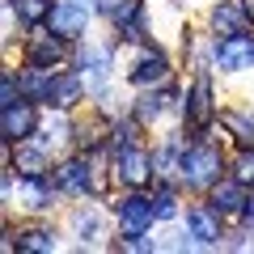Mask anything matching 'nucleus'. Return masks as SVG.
<instances>
[{
    "label": "nucleus",
    "instance_id": "obj_1",
    "mask_svg": "<svg viewBox=\"0 0 254 254\" xmlns=\"http://www.w3.org/2000/svg\"><path fill=\"white\" fill-rule=\"evenodd\" d=\"M220 170H225V161H220V148L203 144V140H195V144H187V153H182V170L178 178L187 182L190 190H208L220 182Z\"/></svg>",
    "mask_w": 254,
    "mask_h": 254
},
{
    "label": "nucleus",
    "instance_id": "obj_2",
    "mask_svg": "<svg viewBox=\"0 0 254 254\" xmlns=\"http://www.w3.org/2000/svg\"><path fill=\"white\" fill-rule=\"evenodd\" d=\"M153 174H157V165H153V153H148V148H140V144L115 148V178L123 182V187L144 190L148 182H153Z\"/></svg>",
    "mask_w": 254,
    "mask_h": 254
},
{
    "label": "nucleus",
    "instance_id": "obj_3",
    "mask_svg": "<svg viewBox=\"0 0 254 254\" xmlns=\"http://www.w3.org/2000/svg\"><path fill=\"white\" fill-rule=\"evenodd\" d=\"M0 131H4V144H21L38 131V110L30 98H21L17 106H4L0 110Z\"/></svg>",
    "mask_w": 254,
    "mask_h": 254
},
{
    "label": "nucleus",
    "instance_id": "obj_4",
    "mask_svg": "<svg viewBox=\"0 0 254 254\" xmlns=\"http://www.w3.org/2000/svg\"><path fill=\"white\" fill-rule=\"evenodd\" d=\"M212 55H216V64L225 72H246V68H254V38L250 34H225V38H216Z\"/></svg>",
    "mask_w": 254,
    "mask_h": 254
},
{
    "label": "nucleus",
    "instance_id": "obj_5",
    "mask_svg": "<svg viewBox=\"0 0 254 254\" xmlns=\"http://www.w3.org/2000/svg\"><path fill=\"white\" fill-rule=\"evenodd\" d=\"M47 26L55 34H64V38H81L89 30V9H85L81 0H60L51 9V17H47Z\"/></svg>",
    "mask_w": 254,
    "mask_h": 254
},
{
    "label": "nucleus",
    "instance_id": "obj_6",
    "mask_svg": "<svg viewBox=\"0 0 254 254\" xmlns=\"http://www.w3.org/2000/svg\"><path fill=\"white\" fill-rule=\"evenodd\" d=\"M182 115H187V123L195 127V131H203V127L216 119V106H212V81H208V76H199V81L190 85L187 102H182Z\"/></svg>",
    "mask_w": 254,
    "mask_h": 254
},
{
    "label": "nucleus",
    "instance_id": "obj_7",
    "mask_svg": "<svg viewBox=\"0 0 254 254\" xmlns=\"http://www.w3.org/2000/svg\"><path fill=\"white\" fill-rule=\"evenodd\" d=\"M187 237H195L199 246H216L220 237V212L212 208V203H195V208H187Z\"/></svg>",
    "mask_w": 254,
    "mask_h": 254
},
{
    "label": "nucleus",
    "instance_id": "obj_8",
    "mask_svg": "<svg viewBox=\"0 0 254 254\" xmlns=\"http://www.w3.org/2000/svg\"><path fill=\"white\" fill-rule=\"evenodd\" d=\"M119 212V225L123 229H148L157 220V208H153V195H144V190H131V195H123V199L115 203Z\"/></svg>",
    "mask_w": 254,
    "mask_h": 254
},
{
    "label": "nucleus",
    "instance_id": "obj_9",
    "mask_svg": "<svg viewBox=\"0 0 254 254\" xmlns=\"http://www.w3.org/2000/svg\"><path fill=\"white\" fill-rule=\"evenodd\" d=\"M64 55H68V38L64 34H43V30L34 26V38H30L26 47V64H43V68H51V64H60Z\"/></svg>",
    "mask_w": 254,
    "mask_h": 254
},
{
    "label": "nucleus",
    "instance_id": "obj_10",
    "mask_svg": "<svg viewBox=\"0 0 254 254\" xmlns=\"http://www.w3.org/2000/svg\"><path fill=\"white\" fill-rule=\"evenodd\" d=\"M110 17H115V30H119L123 43H140L144 38V4L140 0H123Z\"/></svg>",
    "mask_w": 254,
    "mask_h": 254
},
{
    "label": "nucleus",
    "instance_id": "obj_11",
    "mask_svg": "<svg viewBox=\"0 0 254 254\" xmlns=\"http://www.w3.org/2000/svg\"><path fill=\"white\" fill-rule=\"evenodd\" d=\"M13 165L21 170V178H38V174L51 170V153H47L43 140L30 136V140H21V144H17V161H13Z\"/></svg>",
    "mask_w": 254,
    "mask_h": 254
},
{
    "label": "nucleus",
    "instance_id": "obj_12",
    "mask_svg": "<svg viewBox=\"0 0 254 254\" xmlns=\"http://www.w3.org/2000/svg\"><path fill=\"white\" fill-rule=\"evenodd\" d=\"M246 182H237V178H229V182H216L212 187V208L220 212V216H237V212H246Z\"/></svg>",
    "mask_w": 254,
    "mask_h": 254
},
{
    "label": "nucleus",
    "instance_id": "obj_13",
    "mask_svg": "<svg viewBox=\"0 0 254 254\" xmlns=\"http://www.w3.org/2000/svg\"><path fill=\"white\" fill-rule=\"evenodd\" d=\"M55 182H60V190H68V195H85V190H93V170L89 161H64L60 170H55Z\"/></svg>",
    "mask_w": 254,
    "mask_h": 254
},
{
    "label": "nucleus",
    "instance_id": "obj_14",
    "mask_svg": "<svg viewBox=\"0 0 254 254\" xmlns=\"http://www.w3.org/2000/svg\"><path fill=\"white\" fill-rule=\"evenodd\" d=\"M127 76H131V85H140V89H148V85H165V81H170V60H165L161 51H153V55H144Z\"/></svg>",
    "mask_w": 254,
    "mask_h": 254
},
{
    "label": "nucleus",
    "instance_id": "obj_15",
    "mask_svg": "<svg viewBox=\"0 0 254 254\" xmlns=\"http://www.w3.org/2000/svg\"><path fill=\"white\" fill-rule=\"evenodd\" d=\"M55 76L60 72H51V68H43V64H30L26 72H21V93H26L30 102H51Z\"/></svg>",
    "mask_w": 254,
    "mask_h": 254
},
{
    "label": "nucleus",
    "instance_id": "obj_16",
    "mask_svg": "<svg viewBox=\"0 0 254 254\" xmlns=\"http://www.w3.org/2000/svg\"><path fill=\"white\" fill-rule=\"evenodd\" d=\"M55 187L60 182H51V174H38V178H21V199H26L30 212H47L55 199Z\"/></svg>",
    "mask_w": 254,
    "mask_h": 254
},
{
    "label": "nucleus",
    "instance_id": "obj_17",
    "mask_svg": "<svg viewBox=\"0 0 254 254\" xmlns=\"http://www.w3.org/2000/svg\"><path fill=\"white\" fill-rule=\"evenodd\" d=\"M85 89H89V85H85V76H81V72H60V76H55V89H51V106H55V110L76 106Z\"/></svg>",
    "mask_w": 254,
    "mask_h": 254
},
{
    "label": "nucleus",
    "instance_id": "obj_18",
    "mask_svg": "<svg viewBox=\"0 0 254 254\" xmlns=\"http://www.w3.org/2000/svg\"><path fill=\"white\" fill-rule=\"evenodd\" d=\"M246 26H250V17H246L242 4H220V9H212V30L216 34H246Z\"/></svg>",
    "mask_w": 254,
    "mask_h": 254
},
{
    "label": "nucleus",
    "instance_id": "obj_19",
    "mask_svg": "<svg viewBox=\"0 0 254 254\" xmlns=\"http://www.w3.org/2000/svg\"><path fill=\"white\" fill-rule=\"evenodd\" d=\"M106 68H110V51H102V47L81 51V76H85V85H93V89H98V85L106 81Z\"/></svg>",
    "mask_w": 254,
    "mask_h": 254
},
{
    "label": "nucleus",
    "instance_id": "obj_20",
    "mask_svg": "<svg viewBox=\"0 0 254 254\" xmlns=\"http://www.w3.org/2000/svg\"><path fill=\"white\" fill-rule=\"evenodd\" d=\"M220 127H229V136L237 144L254 140V115H246V110H220Z\"/></svg>",
    "mask_w": 254,
    "mask_h": 254
},
{
    "label": "nucleus",
    "instance_id": "obj_21",
    "mask_svg": "<svg viewBox=\"0 0 254 254\" xmlns=\"http://www.w3.org/2000/svg\"><path fill=\"white\" fill-rule=\"evenodd\" d=\"M17 250H26V254H51L55 250V233H51V229H26V233L17 237Z\"/></svg>",
    "mask_w": 254,
    "mask_h": 254
},
{
    "label": "nucleus",
    "instance_id": "obj_22",
    "mask_svg": "<svg viewBox=\"0 0 254 254\" xmlns=\"http://www.w3.org/2000/svg\"><path fill=\"white\" fill-rule=\"evenodd\" d=\"M165 102H174V89H161V93H144V98H140V106H136V119H140V123H153V119H161Z\"/></svg>",
    "mask_w": 254,
    "mask_h": 254
},
{
    "label": "nucleus",
    "instance_id": "obj_23",
    "mask_svg": "<svg viewBox=\"0 0 254 254\" xmlns=\"http://www.w3.org/2000/svg\"><path fill=\"white\" fill-rule=\"evenodd\" d=\"M13 4H17V17L26 21V26H43L47 17H51V0H13Z\"/></svg>",
    "mask_w": 254,
    "mask_h": 254
},
{
    "label": "nucleus",
    "instance_id": "obj_24",
    "mask_svg": "<svg viewBox=\"0 0 254 254\" xmlns=\"http://www.w3.org/2000/svg\"><path fill=\"white\" fill-rule=\"evenodd\" d=\"M153 208H157V220H174L178 216V190L174 187H157L153 190Z\"/></svg>",
    "mask_w": 254,
    "mask_h": 254
},
{
    "label": "nucleus",
    "instance_id": "obj_25",
    "mask_svg": "<svg viewBox=\"0 0 254 254\" xmlns=\"http://www.w3.org/2000/svg\"><path fill=\"white\" fill-rule=\"evenodd\" d=\"M233 178L246 182V187H254V148L242 144V153L233 157Z\"/></svg>",
    "mask_w": 254,
    "mask_h": 254
},
{
    "label": "nucleus",
    "instance_id": "obj_26",
    "mask_svg": "<svg viewBox=\"0 0 254 254\" xmlns=\"http://www.w3.org/2000/svg\"><path fill=\"white\" fill-rule=\"evenodd\" d=\"M119 250H131V254H144L153 250V237H144V229H123V237H119Z\"/></svg>",
    "mask_w": 254,
    "mask_h": 254
},
{
    "label": "nucleus",
    "instance_id": "obj_27",
    "mask_svg": "<svg viewBox=\"0 0 254 254\" xmlns=\"http://www.w3.org/2000/svg\"><path fill=\"white\" fill-rule=\"evenodd\" d=\"M21 98H26V93H21V76L4 72V81H0V110H4V106H17Z\"/></svg>",
    "mask_w": 254,
    "mask_h": 254
},
{
    "label": "nucleus",
    "instance_id": "obj_28",
    "mask_svg": "<svg viewBox=\"0 0 254 254\" xmlns=\"http://www.w3.org/2000/svg\"><path fill=\"white\" fill-rule=\"evenodd\" d=\"M72 229H76V233H89V237H98L102 233V225H98V212H93V208H81V212H76V216H72Z\"/></svg>",
    "mask_w": 254,
    "mask_h": 254
},
{
    "label": "nucleus",
    "instance_id": "obj_29",
    "mask_svg": "<svg viewBox=\"0 0 254 254\" xmlns=\"http://www.w3.org/2000/svg\"><path fill=\"white\" fill-rule=\"evenodd\" d=\"M140 123V119H136ZM136 123H115V131H110V144L123 148V144H136Z\"/></svg>",
    "mask_w": 254,
    "mask_h": 254
},
{
    "label": "nucleus",
    "instance_id": "obj_30",
    "mask_svg": "<svg viewBox=\"0 0 254 254\" xmlns=\"http://www.w3.org/2000/svg\"><path fill=\"white\" fill-rule=\"evenodd\" d=\"M242 216H246V220H250V225H254V195H250V199H246V212H242Z\"/></svg>",
    "mask_w": 254,
    "mask_h": 254
},
{
    "label": "nucleus",
    "instance_id": "obj_31",
    "mask_svg": "<svg viewBox=\"0 0 254 254\" xmlns=\"http://www.w3.org/2000/svg\"><path fill=\"white\" fill-rule=\"evenodd\" d=\"M242 9H246V17H250V21H254V0H246Z\"/></svg>",
    "mask_w": 254,
    "mask_h": 254
}]
</instances>
